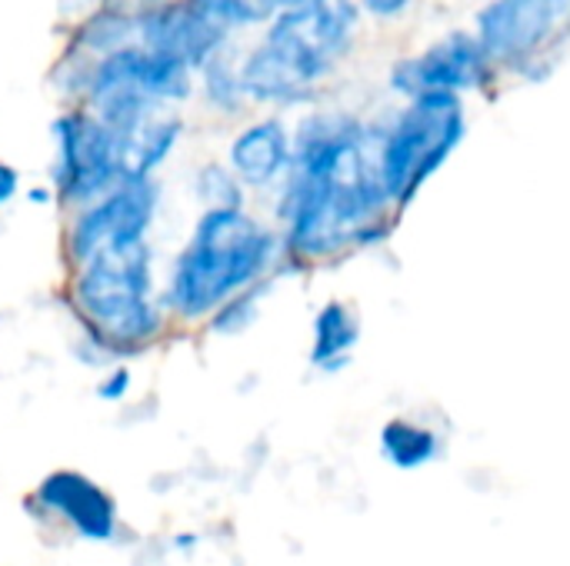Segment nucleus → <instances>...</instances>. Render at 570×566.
<instances>
[{
    "instance_id": "dca6fc26",
    "label": "nucleus",
    "mask_w": 570,
    "mask_h": 566,
    "mask_svg": "<svg viewBox=\"0 0 570 566\" xmlns=\"http://www.w3.org/2000/svg\"><path fill=\"white\" fill-rule=\"evenodd\" d=\"M200 87H204V97L224 110V113H237L247 97H244V83H240V50L234 43L220 47L200 70Z\"/></svg>"
},
{
    "instance_id": "4468645a",
    "label": "nucleus",
    "mask_w": 570,
    "mask_h": 566,
    "mask_svg": "<svg viewBox=\"0 0 570 566\" xmlns=\"http://www.w3.org/2000/svg\"><path fill=\"white\" fill-rule=\"evenodd\" d=\"M361 317L351 304L344 300H327L314 314L311 324V367L334 377L351 367L354 350L361 344Z\"/></svg>"
},
{
    "instance_id": "5701e85b",
    "label": "nucleus",
    "mask_w": 570,
    "mask_h": 566,
    "mask_svg": "<svg viewBox=\"0 0 570 566\" xmlns=\"http://www.w3.org/2000/svg\"><path fill=\"white\" fill-rule=\"evenodd\" d=\"M20 190V177L10 163H0V207L13 200V193Z\"/></svg>"
},
{
    "instance_id": "39448f33",
    "label": "nucleus",
    "mask_w": 570,
    "mask_h": 566,
    "mask_svg": "<svg viewBox=\"0 0 570 566\" xmlns=\"http://www.w3.org/2000/svg\"><path fill=\"white\" fill-rule=\"evenodd\" d=\"M468 23L504 87L554 80L570 53V0H484L468 10Z\"/></svg>"
},
{
    "instance_id": "2eb2a0df",
    "label": "nucleus",
    "mask_w": 570,
    "mask_h": 566,
    "mask_svg": "<svg viewBox=\"0 0 570 566\" xmlns=\"http://www.w3.org/2000/svg\"><path fill=\"white\" fill-rule=\"evenodd\" d=\"M184 133L180 117L174 113H154L150 120H144L137 130H130L127 137H120V163H124V180L134 177H150L177 147Z\"/></svg>"
},
{
    "instance_id": "6e6552de",
    "label": "nucleus",
    "mask_w": 570,
    "mask_h": 566,
    "mask_svg": "<svg viewBox=\"0 0 570 566\" xmlns=\"http://www.w3.org/2000/svg\"><path fill=\"white\" fill-rule=\"evenodd\" d=\"M53 187L70 203H94L124 180L120 140L87 110L60 113L50 123Z\"/></svg>"
},
{
    "instance_id": "20e7f679",
    "label": "nucleus",
    "mask_w": 570,
    "mask_h": 566,
    "mask_svg": "<svg viewBox=\"0 0 570 566\" xmlns=\"http://www.w3.org/2000/svg\"><path fill=\"white\" fill-rule=\"evenodd\" d=\"M377 120V173L404 217L421 190L454 160L471 137V103L451 93L384 100Z\"/></svg>"
},
{
    "instance_id": "f03ea898",
    "label": "nucleus",
    "mask_w": 570,
    "mask_h": 566,
    "mask_svg": "<svg viewBox=\"0 0 570 566\" xmlns=\"http://www.w3.org/2000/svg\"><path fill=\"white\" fill-rule=\"evenodd\" d=\"M367 23L351 0H304L261 27L240 53L247 103L274 110H311L327 83L357 57Z\"/></svg>"
},
{
    "instance_id": "9b49d317",
    "label": "nucleus",
    "mask_w": 570,
    "mask_h": 566,
    "mask_svg": "<svg viewBox=\"0 0 570 566\" xmlns=\"http://www.w3.org/2000/svg\"><path fill=\"white\" fill-rule=\"evenodd\" d=\"M227 163L244 187H281L294 163V127L281 113L247 123L230 140Z\"/></svg>"
},
{
    "instance_id": "6ab92c4d",
    "label": "nucleus",
    "mask_w": 570,
    "mask_h": 566,
    "mask_svg": "<svg viewBox=\"0 0 570 566\" xmlns=\"http://www.w3.org/2000/svg\"><path fill=\"white\" fill-rule=\"evenodd\" d=\"M261 294H264V287L257 284V287H250V290H244V294L230 297V300L217 310L214 330H220V334H237V330L250 327V324H254V317H257Z\"/></svg>"
},
{
    "instance_id": "b1692460",
    "label": "nucleus",
    "mask_w": 570,
    "mask_h": 566,
    "mask_svg": "<svg viewBox=\"0 0 570 566\" xmlns=\"http://www.w3.org/2000/svg\"><path fill=\"white\" fill-rule=\"evenodd\" d=\"M444 3H454V7H464V10H471V7H478V3H484V0H444Z\"/></svg>"
},
{
    "instance_id": "4be33fe9",
    "label": "nucleus",
    "mask_w": 570,
    "mask_h": 566,
    "mask_svg": "<svg viewBox=\"0 0 570 566\" xmlns=\"http://www.w3.org/2000/svg\"><path fill=\"white\" fill-rule=\"evenodd\" d=\"M127 390H130V374H127V370H114V374L97 387V397H104V400H124Z\"/></svg>"
},
{
    "instance_id": "ddd939ff",
    "label": "nucleus",
    "mask_w": 570,
    "mask_h": 566,
    "mask_svg": "<svg viewBox=\"0 0 570 566\" xmlns=\"http://www.w3.org/2000/svg\"><path fill=\"white\" fill-rule=\"evenodd\" d=\"M377 454L401 474H417L448 457V437L421 417H391L377 430Z\"/></svg>"
},
{
    "instance_id": "412c9836",
    "label": "nucleus",
    "mask_w": 570,
    "mask_h": 566,
    "mask_svg": "<svg viewBox=\"0 0 570 566\" xmlns=\"http://www.w3.org/2000/svg\"><path fill=\"white\" fill-rule=\"evenodd\" d=\"M297 3H304V0H244V7H247V13L254 17L257 27H264L267 20H274L277 13H284V10H291Z\"/></svg>"
},
{
    "instance_id": "393cba45",
    "label": "nucleus",
    "mask_w": 570,
    "mask_h": 566,
    "mask_svg": "<svg viewBox=\"0 0 570 566\" xmlns=\"http://www.w3.org/2000/svg\"><path fill=\"white\" fill-rule=\"evenodd\" d=\"M351 3H354V0H351Z\"/></svg>"
},
{
    "instance_id": "a211bd4d",
    "label": "nucleus",
    "mask_w": 570,
    "mask_h": 566,
    "mask_svg": "<svg viewBox=\"0 0 570 566\" xmlns=\"http://www.w3.org/2000/svg\"><path fill=\"white\" fill-rule=\"evenodd\" d=\"M197 193L207 210H244V183L234 177L230 167L207 163L197 173Z\"/></svg>"
},
{
    "instance_id": "f257e3e1",
    "label": "nucleus",
    "mask_w": 570,
    "mask_h": 566,
    "mask_svg": "<svg viewBox=\"0 0 570 566\" xmlns=\"http://www.w3.org/2000/svg\"><path fill=\"white\" fill-rule=\"evenodd\" d=\"M284 250L304 264L374 250L391 240L397 210L377 173V120L314 103L294 123V163L281 183Z\"/></svg>"
},
{
    "instance_id": "0eeeda50",
    "label": "nucleus",
    "mask_w": 570,
    "mask_h": 566,
    "mask_svg": "<svg viewBox=\"0 0 570 566\" xmlns=\"http://www.w3.org/2000/svg\"><path fill=\"white\" fill-rule=\"evenodd\" d=\"M384 100H414L424 93H451L461 100H494L508 87L498 63L471 30L468 17L434 30L417 47L397 50L384 63Z\"/></svg>"
},
{
    "instance_id": "1a4fd4ad",
    "label": "nucleus",
    "mask_w": 570,
    "mask_h": 566,
    "mask_svg": "<svg viewBox=\"0 0 570 566\" xmlns=\"http://www.w3.org/2000/svg\"><path fill=\"white\" fill-rule=\"evenodd\" d=\"M160 190L154 177H134L120 180L110 193L94 200L70 227V260L80 267L94 254L117 247V244H134L144 240L154 210H157Z\"/></svg>"
},
{
    "instance_id": "aec40b11",
    "label": "nucleus",
    "mask_w": 570,
    "mask_h": 566,
    "mask_svg": "<svg viewBox=\"0 0 570 566\" xmlns=\"http://www.w3.org/2000/svg\"><path fill=\"white\" fill-rule=\"evenodd\" d=\"M197 10H204L210 20H217L220 27H227L230 33L237 30H247V27H257L254 17L247 13L244 0H190Z\"/></svg>"
},
{
    "instance_id": "9d476101",
    "label": "nucleus",
    "mask_w": 570,
    "mask_h": 566,
    "mask_svg": "<svg viewBox=\"0 0 570 566\" xmlns=\"http://www.w3.org/2000/svg\"><path fill=\"white\" fill-rule=\"evenodd\" d=\"M137 43L157 57H167L190 73L200 70L220 47L230 43V30L197 10L190 0H167L150 10H134Z\"/></svg>"
},
{
    "instance_id": "7ed1b4c3",
    "label": "nucleus",
    "mask_w": 570,
    "mask_h": 566,
    "mask_svg": "<svg viewBox=\"0 0 570 566\" xmlns=\"http://www.w3.org/2000/svg\"><path fill=\"white\" fill-rule=\"evenodd\" d=\"M281 250V237L244 210H207L174 264L167 304L177 317H204L257 287Z\"/></svg>"
},
{
    "instance_id": "f3484780",
    "label": "nucleus",
    "mask_w": 570,
    "mask_h": 566,
    "mask_svg": "<svg viewBox=\"0 0 570 566\" xmlns=\"http://www.w3.org/2000/svg\"><path fill=\"white\" fill-rule=\"evenodd\" d=\"M354 3L364 17L367 30L394 33V30L414 27L431 0H354Z\"/></svg>"
},
{
    "instance_id": "423d86ee",
    "label": "nucleus",
    "mask_w": 570,
    "mask_h": 566,
    "mask_svg": "<svg viewBox=\"0 0 570 566\" xmlns=\"http://www.w3.org/2000/svg\"><path fill=\"white\" fill-rule=\"evenodd\" d=\"M73 304L90 330L114 347H137L160 330L147 240L117 244L77 267Z\"/></svg>"
},
{
    "instance_id": "f8f14e48",
    "label": "nucleus",
    "mask_w": 570,
    "mask_h": 566,
    "mask_svg": "<svg viewBox=\"0 0 570 566\" xmlns=\"http://www.w3.org/2000/svg\"><path fill=\"white\" fill-rule=\"evenodd\" d=\"M37 500L43 510L57 514L70 524V530L83 540L104 544L117 534V504L114 497L97 487L90 477L77 470H57L37 487Z\"/></svg>"
}]
</instances>
